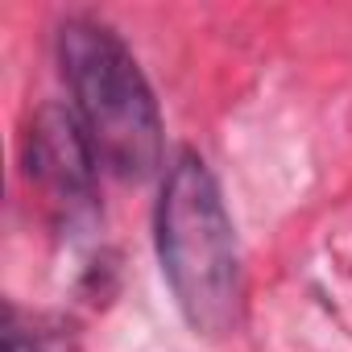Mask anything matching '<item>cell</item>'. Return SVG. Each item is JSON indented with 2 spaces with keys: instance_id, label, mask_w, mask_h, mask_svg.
Instances as JSON below:
<instances>
[{
  "instance_id": "6da1fadb",
  "label": "cell",
  "mask_w": 352,
  "mask_h": 352,
  "mask_svg": "<svg viewBox=\"0 0 352 352\" xmlns=\"http://www.w3.org/2000/svg\"><path fill=\"white\" fill-rule=\"evenodd\" d=\"M153 241L162 274L195 336H228L241 323V253L220 183L195 149L174 153L162 179Z\"/></svg>"
},
{
  "instance_id": "7a4b0ae2",
  "label": "cell",
  "mask_w": 352,
  "mask_h": 352,
  "mask_svg": "<svg viewBox=\"0 0 352 352\" xmlns=\"http://www.w3.org/2000/svg\"><path fill=\"white\" fill-rule=\"evenodd\" d=\"M58 67L100 166L129 183L149 179L162 166V112L133 50L104 21L71 17L58 30Z\"/></svg>"
},
{
  "instance_id": "3957f363",
  "label": "cell",
  "mask_w": 352,
  "mask_h": 352,
  "mask_svg": "<svg viewBox=\"0 0 352 352\" xmlns=\"http://www.w3.org/2000/svg\"><path fill=\"white\" fill-rule=\"evenodd\" d=\"M25 174H30V183L42 187V195L67 224L87 220L96 212L100 157L75 108H58V104L38 108L25 133Z\"/></svg>"
},
{
  "instance_id": "277c9868",
  "label": "cell",
  "mask_w": 352,
  "mask_h": 352,
  "mask_svg": "<svg viewBox=\"0 0 352 352\" xmlns=\"http://www.w3.org/2000/svg\"><path fill=\"white\" fill-rule=\"evenodd\" d=\"M5 352H58L50 344V336L34 331V327H21L17 315L9 311V327H5Z\"/></svg>"
}]
</instances>
